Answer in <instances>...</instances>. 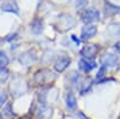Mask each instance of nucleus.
Wrapping results in <instances>:
<instances>
[{"mask_svg":"<svg viewBox=\"0 0 120 119\" xmlns=\"http://www.w3.org/2000/svg\"><path fill=\"white\" fill-rule=\"evenodd\" d=\"M81 17H82L81 19H82V21H83L84 23L89 24V23H91V22L98 21V19H100V12L97 11L96 8L90 7V8H86L85 11H83V12H82Z\"/></svg>","mask_w":120,"mask_h":119,"instance_id":"f257e3e1","label":"nucleus"},{"mask_svg":"<svg viewBox=\"0 0 120 119\" xmlns=\"http://www.w3.org/2000/svg\"><path fill=\"white\" fill-rule=\"evenodd\" d=\"M98 52V46L97 45H88L84 46L81 51V55L84 59H89V60H94L95 57L97 55Z\"/></svg>","mask_w":120,"mask_h":119,"instance_id":"f03ea898","label":"nucleus"},{"mask_svg":"<svg viewBox=\"0 0 120 119\" xmlns=\"http://www.w3.org/2000/svg\"><path fill=\"white\" fill-rule=\"evenodd\" d=\"M54 78H55V75L49 70H41V71L36 72V75H35V81L38 84L48 83L49 81H53Z\"/></svg>","mask_w":120,"mask_h":119,"instance_id":"7ed1b4c3","label":"nucleus"},{"mask_svg":"<svg viewBox=\"0 0 120 119\" xmlns=\"http://www.w3.org/2000/svg\"><path fill=\"white\" fill-rule=\"evenodd\" d=\"M59 24L60 27H65L64 30H67V29H71L76 25V21L71 15L64 13L61 16H59Z\"/></svg>","mask_w":120,"mask_h":119,"instance_id":"20e7f679","label":"nucleus"},{"mask_svg":"<svg viewBox=\"0 0 120 119\" xmlns=\"http://www.w3.org/2000/svg\"><path fill=\"white\" fill-rule=\"evenodd\" d=\"M97 33V28L95 25L91 24H86L85 27H83L82 29V33H81V38L82 40H88V38H91L96 35Z\"/></svg>","mask_w":120,"mask_h":119,"instance_id":"39448f33","label":"nucleus"},{"mask_svg":"<svg viewBox=\"0 0 120 119\" xmlns=\"http://www.w3.org/2000/svg\"><path fill=\"white\" fill-rule=\"evenodd\" d=\"M71 64V59L68 57H60L54 64V69L56 72H63L64 70L68 67V65Z\"/></svg>","mask_w":120,"mask_h":119,"instance_id":"423d86ee","label":"nucleus"},{"mask_svg":"<svg viewBox=\"0 0 120 119\" xmlns=\"http://www.w3.org/2000/svg\"><path fill=\"white\" fill-rule=\"evenodd\" d=\"M96 66L97 65L94 60H89V59H84V58H82L78 63V67L84 72H90L91 70H94Z\"/></svg>","mask_w":120,"mask_h":119,"instance_id":"0eeeda50","label":"nucleus"},{"mask_svg":"<svg viewBox=\"0 0 120 119\" xmlns=\"http://www.w3.org/2000/svg\"><path fill=\"white\" fill-rule=\"evenodd\" d=\"M118 61H119V59L115 54H112V53H106L102 58H101V63L102 65H105L106 67L107 66H115L118 65Z\"/></svg>","mask_w":120,"mask_h":119,"instance_id":"6e6552de","label":"nucleus"},{"mask_svg":"<svg viewBox=\"0 0 120 119\" xmlns=\"http://www.w3.org/2000/svg\"><path fill=\"white\" fill-rule=\"evenodd\" d=\"M30 29H31V31L36 35L41 34L43 31V21L41 18H35L31 22V24H30Z\"/></svg>","mask_w":120,"mask_h":119,"instance_id":"1a4fd4ad","label":"nucleus"},{"mask_svg":"<svg viewBox=\"0 0 120 119\" xmlns=\"http://www.w3.org/2000/svg\"><path fill=\"white\" fill-rule=\"evenodd\" d=\"M65 101H66V106L70 111H75L77 108V100L73 95L72 92H68L66 94V97H65Z\"/></svg>","mask_w":120,"mask_h":119,"instance_id":"9d476101","label":"nucleus"},{"mask_svg":"<svg viewBox=\"0 0 120 119\" xmlns=\"http://www.w3.org/2000/svg\"><path fill=\"white\" fill-rule=\"evenodd\" d=\"M107 34L111 37H119L120 36V24L118 23H112L107 27Z\"/></svg>","mask_w":120,"mask_h":119,"instance_id":"9b49d317","label":"nucleus"},{"mask_svg":"<svg viewBox=\"0 0 120 119\" xmlns=\"http://www.w3.org/2000/svg\"><path fill=\"white\" fill-rule=\"evenodd\" d=\"M106 15L108 16H112V15H115V13H120V6H116V5H113L111 3H106Z\"/></svg>","mask_w":120,"mask_h":119,"instance_id":"f8f14e48","label":"nucleus"},{"mask_svg":"<svg viewBox=\"0 0 120 119\" xmlns=\"http://www.w3.org/2000/svg\"><path fill=\"white\" fill-rule=\"evenodd\" d=\"M106 66L105 65H102L101 67H100V70H98V72H97V75H96V79L100 82V81H102V78L105 77V73H106Z\"/></svg>","mask_w":120,"mask_h":119,"instance_id":"ddd939ff","label":"nucleus"},{"mask_svg":"<svg viewBox=\"0 0 120 119\" xmlns=\"http://www.w3.org/2000/svg\"><path fill=\"white\" fill-rule=\"evenodd\" d=\"M3 10H4V11L15 12V13H17V12H18V8H17L16 6H12L11 4H5V5L3 6Z\"/></svg>","mask_w":120,"mask_h":119,"instance_id":"4468645a","label":"nucleus"},{"mask_svg":"<svg viewBox=\"0 0 120 119\" xmlns=\"http://www.w3.org/2000/svg\"><path fill=\"white\" fill-rule=\"evenodd\" d=\"M7 63H8V59H7V57L5 55V53H4V52H0V65L5 66Z\"/></svg>","mask_w":120,"mask_h":119,"instance_id":"2eb2a0df","label":"nucleus"},{"mask_svg":"<svg viewBox=\"0 0 120 119\" xmlns=\"http://www.w3.org/2000/svg\"><path fill=\"white\" fill-rule=\"evenodd\" d=\"M86 5H88V0H77V3H76V7L78 10L79 8H84Z\"/></svg>","mask_w":120,"mask_h":119,"instance_id":"dca6fc26","label":"nucleus"},{"mask_svg":"<svg viewBox=\"0 0 120 119\" xmlns=\"http://www.w3.org/2000/svg\"><path fill=\"white\" fill-rule=\"evenodd\" d=\"M7 71L6 70H0V81H4V79L7 77Z\"/></svg>","mask_w":120,"mask_h":119,"instance_id":"f3484780","label":"nucleus"},{"mask_svg":"<svg viewBox=\"0 0 120 119\" xmlns=\"http://www.w3.org/2000/svg\"><path fill=\"white\" fill-rule=\"evenodd\" d=\"M114 49H115V51L120 54V41H119V42H116V43L114 45Z\"/></svg>","mask_w":120,"mask_h":119,"instance_id":"a211bd4d","label":"nucleus"},{"mask_svg":"<svg viewBox=\"0 0 120 119\" xmlns=\"http://www.w3.org/2000/svg\"><path fill=\"white\" fill-rule=\"evenodd\" d=\"M71 38L73 40V41H75L77 45H79V42H81V40H78V38L76 37V35H72V36H71Z\"/></svg>","mask_w":120,"mask_h":119,"instance_id":"6ab92c4d","label":"nucleus"},{"mask_svg":"<svg viewBox=\"0 0 120 119\" xmlns=\"http://www.w3.org/2000/svg\"><path fill=\"white\" fill-rule=\"evenodd\" d=\"M5 101V95H3V93H0V105Z\"/></svg>","mask_w":120,"mask_h":119,"instance_id":"aec40b11","label":"nucleus"},{"mask_svg":"<svg viewBox=\"0 0 120 119\" xmlns=\"http://www.w3.org/2000/svg\"><path fill=\"white\" fill-rule=\"evenodd\" d=\"M119 119H120V115H119Z\"/></svg>","mask_w":120,"mask_h":119,"instance_id":"412c9836","label":"nucleus"}]
</instances>
